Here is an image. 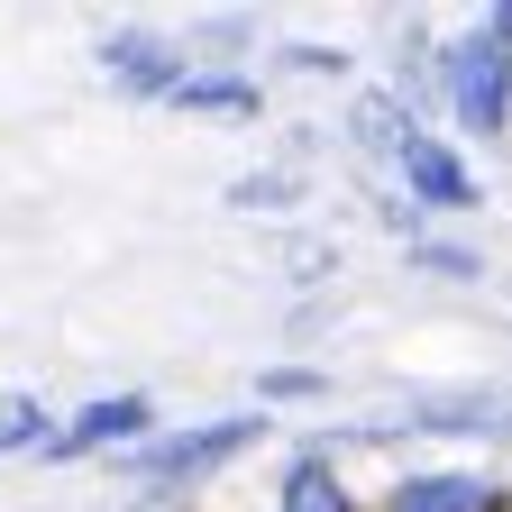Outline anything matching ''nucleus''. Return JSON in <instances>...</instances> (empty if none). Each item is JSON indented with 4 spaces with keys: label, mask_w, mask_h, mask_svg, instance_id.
Masks as SVG:
<instances>
[{
    "label": "nucleus",
    "mask_w": 512,
    "mask_h": 512,
    "mask_svg": "<svg viewBox=\"0 0 512 512\" xmlns=\"http://www.w3.org/2000/svg\"><path fill=\"white\" fill-rule=\"evenodd\" d=\"M403 266H412V275H439V284H476V275H485V256H476L467 238L421 229V238H403Z\"/></svg>",
    "instance_id": "nucleus-12"
},
{
    "label": "nucleus",
    "mask_w": 512,
    "mask_h": 512,
    "mask_svg": "<svg viewBox=\"0 0 512 512\" xmlns=\"http://www.w3.org/2000/svg\"><path fill=\"white\" fill-rule=\"evenodd\" d=\"M266 439V412H220V421H183V430H156L138 448H119V476L128 485H147V494H192V485H211L220 467H238V448Z\"/></svg>",
    "instance_id": "nucleus-1"
},
{
    "label": "nucleus",
    "mask_w": 512,
    "mask_h": 512,
    "mask_svg": "<svg viewBox=\"0 0 512 512\" xmlns=\"http://www.w3.org/2000/svg\"><path fill=\"white\" fill-rule=\"evenodd\" d=\"M165 110H183V119H256L266 110V83H256V64H192Z\"/></svg>",
    "instance_id": "nucleus-8"
},
{
    "label": "nucleus",
    "mask_w": 512,
    "mask_h": 512,
    "mask_svg": "<svg viewBox=\"0 0 512 512\" xmlns=\"http://www.w3.org/2000/svg\"><path fill=\"white\" fill-rule=\"evenodd\" d=\"M275 512H357V494L339 485V467L320 458V448L302 439L293 458H284V485H275Z\"/></svg>",
    "instance_id": "nucleus-10"
},
{
    "label": "nucleus",
    "mask_w": 512,
    "mask_h": 512,
    "mask_svg": "<svg viewBox=\"0 0 512 512\" xmlns=\"http://www.w3.org/2000/svg\"><path fill=\"white\" fill-rule=\"evenodd\" d=\"M394 183H403V202H412L421 220H467V211L485 202V174H476V156H467L458 138H439V128H412V138H403Z\"/></svg>",
    "instance_id": "nucleus-3"
},
{
    "label": "nucleus",
    "mask_w": 512,
    "mask_h": 512,
    "mask_svg": "<svg viewBox=\"0 0 512 512\" xmlns=\"http://www.w3.org/2000/svg\"><path fill=\"white\" fill-rule=\"evenodd\" d=\"M412 128H421V119H412V101H403L394 83H366V92L348 101V138H357V147H366L375 165H394Z\"/></svg>",
    "instance_id": "nucleus-9"
},
{
    "label": "nucleus",
    "mask_w": 512,
    "mask_h": 512,
    "mask_svg": "<svg viewBox=\"0 0 512 512\" xmlns=\"http://www.w3.org/2000/svg\"><path fill=\"white\" fill-rule=\"evenodd\" d=\"M320 394H330V375H320V366H266V375H256V412H266V403H320Z\"/></svg>",
    "instance_id": "nucleus-15"
},
{
    "label": "nucleus",
    "mask_w": 512,
    "mask_h": 512,
    "mask_svg": "<svg viewBox=\"0 0 512 512\" xmlns=\"http://www.w3.org/2000/svg\"><path fill=\"white\" fill-rule=\"evenodd\" d=\"M311 174L302 165H256V174H229V211H302Z\"/></svg>",
    "instance_id": "nucleus-11"
},
{
    "label": "nucleus",
    "mask_w": 512,
    "mask_h": 512,
    "mask_svg": "<svg viewBox=\"0 0 512 512\" xmlns=\"http://www.w3.org/2000/svg\"><path fill=\"white\" fill-rule=\"evenodd\" d=\"M384 512H503V485L476 467H412L384 485Z\"/></svg>",
    "instance_id": "nucleus-7"
},
{
    "label": "nucleus",
    "mask_w": 512,
    "mask_h": 512,
    "mask_svg": "<svg viewBox=\"0 0 512 512\" xmlns=\"http://www.w3.org/2000/svg\"><path fill=\"white\" fill-rule=\"evenodd\" d=\"M247 46H256V19H247V10H229V19H192V28H183V55H211V64H238Z\"/></svg>",
    "instance_id": "nucleus-14"
},
{
    "label": "nucleus",
    "mask_w": 512,
    "mask_h": 512,
    "mask_svg": "<svg viewBox=\"0 0 512 512\" xmlns=\"http://www.w3.org/2000/svg\"><path fill=\"white\" fill-rule=\"evenodd\" d=\"M485 28H494V37L512 46V0H494V10H485Z\"/></svg>",
    "instance_id": "nucleus-17"
},
{
    "label": "nucleus",
    "mask_w": 512,
    "mask_h": 512,
    "mask_svg": "<svg viewBox=\"0 0 512 512\" xmlns=\"http://www.w3.org/2000/svg\"><path fill=\"white\" fill-rule=\"evenodd\" d=\"M430 101L467 128V138H503L512 128V46L476 19V28H448L430 55Z\"/></svg>",
    "instance_id": "nucleus-2"
},
{
    "label": "nucleus",
    "mask_w": 512,
    "mask_h": 512,
    "mask_svg": "<svg viewBox=\"0 0 512 512\" xmlns=\"http://www.w3.org/2000/svg\"><path fill=\"white\" fill-rule=\"evenodd\" d=\"M275 64H284V74H330V83H339L357 55H348V46H330V37H284V46H275Z\"/></svg>",
    "instance_id": "nucleus-16"
},
{
    "label": "nucleus",
    "mask_w": 512,
    "mask_h": 512,
    "mask_svg": "<svg viewBox=\"0 0 512 512\" xmlns=\"http://www.w3.org/2000/svg\"><path fill=\"white\" fill-rule=\"evenodd\" d=\"M92 64H101V74H110L128 101H174V92H183V74H192L183 37H165V28H147V19H128V28H101Z\"/></svg>",
    "instance_id": "nucleus-5"
},
{
    "label": "nucleus",
    "mask_w": 512,
    "mask_h": 512,
    "mask_svg": "<svg viewBox=\"0 0 512 512\" xmlns=\"http://www.w3.org/2000/svg\"><path fill=\"white\" fill-rule=\"evenodd\" d=\"M394 421V439H512V384H448V394H412Z\"/></svg>",
    "instance_id": "nucleus-6"
},
{
    "label": "nucleus",
    "mask_w": 512,
    "mask_h": 512,
    "mask_svg": "<svg viewBox=\"0 0 512 512\" xmlns=\"http://www.w3.org/2000/svg\"><path fill=\"white\" fill-rule=\"evenodd\" d=\"M55 439V412L37 394H0V458H46Z\"/></svg>",
    "instance_id": "nucleus-13"
},
{
    "label": "nucleus",
    "mask_w": 512,
    "mask_h": 512,
    "mask_svg": "<svg viewBox=\"0 0 512 512\" xmlns=\"http://www.w3.org/2000/svg\"><path fill=\"white\" fill-rule=\"evenodd\" d=\"M156 439V394H92L83 412H64L55 439H46V467H83V458H119V448Z\"/></svg>",
    "instance_id": "nucleus-4"
}]
</instances>
